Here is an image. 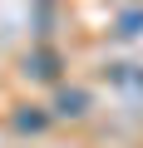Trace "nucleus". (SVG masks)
I'll return each instance as SVG.
<instances>
[{
  "label": "nucleus",
  "mask_w": 143,
  "mask_h": 148,
  "mask_svg": "<svg viewBox=\"0 0 143 148\" xmlns=\"http://www.w3.org/2000/svg\"><path fill=\"white\" fill-rule=\"evenodd\" d=\"M84 109H89V94H84V89H59V94H54V114H59V119H79Z\"/></svg>",
  "instance_id": "nucleus-2"
},
{
  "label": "nucleus",
  "mask_w": 143,
  "mask_h": 148,
  "mask_svg": "<svg viewBox=\"0 0 143 148\" xmlns=\"http://www.w3.org/2000/svg\"><path fill=\"white\" fill-rule=\"evenodd\" d=\"M25 74H30V79H59V54L49 45L35 49V54H25Z\"/></svg>",
  "instance_id": "nucleus-1"
},
{
  "label": "nucleus",
  "mask_w": 143,
  "mask_h": 148,
  "mask_svg": "<svg viewBox=\"0 0 143 148\" xmlns=\"http://www.w3.org/2000/svg\"><path fill=\"white\" fill-rule=\"evenodd\" d=\"M114 35H123V40L143 35V5H128V10H118V15H114Z\"/></svg>",
  "instance_id": "nucleus-3"
},
{
  "label": "nucleus",
  "mask_w": 143,
  "mask_h": 148,
  "mask_svg": "<svg viewBox=\"0 0 143 148\" xmlns=\"http://www.w3.org/2000/svg\"><path fill=\"white\" fill-rule=\"evenodd\" d=\"M15 123H20V128H25V133H40V128H44V123H49V119H44V114H40V109H30V114H20V119H15Z\"/></svg>",
  "instance_id": "nucleus-4"
}]
</instances>
